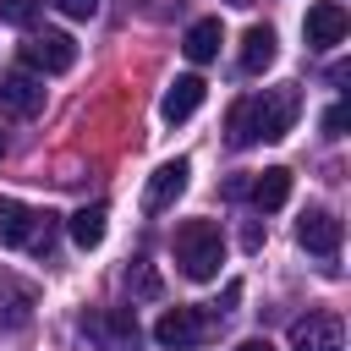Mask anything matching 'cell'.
<instances>
[{
  "instance_id": "13",
  "label": "cell",
  "mask_w": 351,
  "mask_h": 351,
  "mask_svg": "<svg viewBox=\"0 0 351 351\" xmlns=\"http://www.w3.org/2000/svg\"><path fill=\"white\" fill-rule=\"evenodd\" d=\"M203 93H208V82H203L197 71H186V77H176V82L165 88V99H159V115H165L170 126H181V121H192V115H197Z\"/></svg>"
},
{
  "instance_id": "22",
  "label": "cell",
  "mask_w": 351,
  "mask_h": 351,
  "mask_svg": "<svg viewBox=\"0 0 351 351\" xmlns=\"http://www.w3.org/2000/svg\"><path fill=\"white\" fill-rule=\"evenodd\" d=\"M247 186H252L247 176H230V181H225V197H247Z\"/></svg>"
},
{
  "instance_id": "6",
  "label": "cell",
  "mask_w": 351,
  "mask_h": 351,
  "mask_svg": "<svg viewBox=\"0 0 351 351\" xmlns=\"http://www.w3.org/2000/svg\"><path fill=\"white\" fill-rule=\"evenodd\" d=\"M208 329H214V313H203V307H165L159 324H154V340L165 351H192Z\"/></svg>"
},
{
  "instance_id": "7",
  "label": "cell",
  "mask_w": 351,
  "mask_h": 351,
  "mask_svg": "<svg viewBox=\"0 0 351 351\" xmlns=\"http://www.w3.org/2000/svg\"><path fill=\"white\" fill-rule=\"evenodd\" d=\"M340 219L329 214V208H307L302 219H296V241H302V252H313V258H324L329 269H335V258H340Z\"/></svg>"
},
{
  "instance_id": "24",
  "label": "cell",
  "mask_w": 351,
  "mask_h": 351,
  "mask_svg": "<svg viewBox=\"0 0 351 351\" xmlns=\"http://www.w3.org/2000/svg\"><path fill=\"white\" fill-rule=\"evenodd\" d=\"M230 5H252V0H230Z\"/></svg>"
},
{
  "instance_id": "4",
  "label": "cell",
  "mask_w": 351,
  "mask_h": 351,
  "mask_svg": "<svg viewBox=\"0 0 351 351\" xmlns=\"http://www.w3.org/2000/svg\"><path fill=\"white\" fill-rule=\"evenodd\" d=\"M82 335L93 340V351H137L143 329L132 318V307H93L82 313Z\"/></svg>"
},
{
  "instance_id": "21",
  "label": "cell",
  "mask_w": 351,
  "mask_h": 351,
  "mask_svg": "<svg viewBox=\"0 0 351 351\" xmlns=\"http://www.w3.org/2000/svg\"><path fill=\"white\" fill-rule=\"evenodd\" d=\"M55 11H60V16H77V22H88V16L99 11V0H55Z\"/></svg>"
},
{
  "instance_id": "19",
  "label": "cell",
  "mask_w": 351,
  "mask_h": 351,
  "mask_svg": "<svg viewBox=\"0 0 351 351\" xmlns=\"http://www.w3.org/2000/svg\"><path fill=\"white\" fill-rule=\"evenodd\" d=\"M33 16H38V0H0V22H11V27H33Z\"/></svg>"
},
{
  "instance_id": "16",
  "label": "cell",
  "mask_w": 351,
  "mask_h": 351,
  "mask_svg": "<svg viewBox=\"0 0 351 351\" xmlns=\"http://www.w3.org/2000/svg\"><path fill=\"white\" fill-rule=\"evenodd\" d=\"M274 27L269 22H252L247 33H241V71H263L269 60H274Z\"/></svg>"
},
{
  "instance_id": "3",
  "label": "cell",
  "mask_w": 351,
  "mask_h": 351,
  "mask_svg": "<svg viewBox=\"0 0 351 351\" xmlns=\"http://www.w3.org/2000/svg\"><path fill=\"white\" fill-rule=\"evenodd\" d=\"M176 263L186 280H214L219 263H225V236L214 219H186L176 230Z\"/></svg>"
},
{
  "instance_id": "9",
  "label": "cell",
  "mask_w": 351,
  "mask_h": 351,
  "mask_svg": "<svg viewBox=\"0 0 351 351\" xmlns=\"http://www.w3.org/2000/svg\"><path fill=\"white\" fill-rule=\"evenodd\" d=\"M186 176H192L186 159H165V165L148 176V186H143V214H165V208H176V197L186 192Z\"/></svg>"
},
{
  "instance_id": "25",
  "label": "cell",
  "mask_w": 351,
  "mask_h": 351,
  "mask_svg": "<svg viewBox=\"0 0 351 351\" xmlns=\"http://www.w3.org/2000/svg\"><path fill=\"white\" fill-rule=\"evenodd\" d=\"M0 154H5V132H0Z\"/></svg>"
},
{
  "instance_id": "23",
  "label": "cell",
  "mask_w": 351,
  "mask_h": 351,
  "mask_svg": "<svg viewBox=\"0 0 351 351\" xmlns=\"http://www.w3.org/2000/svg\"><path fill=\"white\" fill-rule=\"evenodd\" d=\"M236 351H280V346H274V340H263V335H258V340H241V346H236Z\"/></svg>"
},
{
  "instance_id": "5",
  "label": "cell",
  "mask_w": 351,
  "mask_h": 351,
  "mask_svg": "<svg viewBox=\"0 0 351 351\" xmlns=\"http://www.w3.org/2000/svg\"><path fill=\"white\" fill-rule=\"evenodd\" d=\"M22 60H27V71H38V77H60V71L77 66V38L44 27V33H33V38L22 44Z\"/></svg>"
},
{
  "instance_id": "2",
  "label": "cell",
  "mask_w": 351,
  "mask_h": 351,
  "mask_svg": "<svg viewBox=\"0 0 351 351\" xmlns=\"http://www.w3.org/2000/svg\"><path fill=\"white\" fill-rule=\"evenodd\" d=\"M55 230H60V214L49 208H27L16 197H0V241L16 247V252H49L55 247Z\"/></svg>"
},
{
  "instance_id": "8",
  "label": "cell",
  "mask_w": 351,
  "mask_h": 351,
  "mask_svg": "<svg viewBox=\"0 0 351 351\" xmlns=\"http://www.w3.org/2000/svg\"><path fill=\"white\" fill-rule=\"evenodd\" d=\"M291 351H346V324L335 313H307L291 324Z\"/></svg>"
},
{
  "instance_id": "17",
  "label": "cell",
  "mask_w": 351,
  "mask_h": 351,
  "mask_svg": "<svg viewBox=\"0 0 351 351\" xmlns=\"http://www.w3.org/2000/svg\"><path fill=\"white\" fill-rule=\"evenodd\" d=\"M104 219H110V214H104V203L77 208V214L66 219V225H71V241H77L82 252H88V247H99V241H104Z\"/></svg>"
},
{
  "instance_id": "11",
  "label": "cell",
  "mask_w": 351,
  "mask_h": 351,
  "mask_svg": "<svg viewBox=\"0 0 351 351\" xmlns=\"http://www.w3.org/2000/svg\"><path fill=\"white\" fill-rule=\"evenodd\" d=\"M346 27H351V16H346V5H340V0H318V5H307L302 33H307V44H313V49H335V44L346 38Z\"/></svg>"
},
{
  "instance_id": "18",
  "label": "cell",
  "mask_w": 351,
  "mask_h": 351,
  "mask_svg": "<svg viewBox=\"0 0 351 351\" xmlns=\"http://www.w3.org/2000/svg\"><path fill=\"white\" fill-rule=\"evenodd\" d=\"M126 291H132V296H143V302H159V296H165V285H159V274H154V269H148L143 258H137V263L126 269Z\"/></svg>"
},
{
  "instance_id": "12",
  "label": "cell",
  "mask_w": 351,
  "mask_h": 351,
  "mask_svg": "<svg viewBox=\"0 0 351 351\" xmlns=\"http://www.w3.org/2000/svg\"><path fill=\"white\" fill-rule=\"evenodd\" d=\"M0 104H5L11 115H38V110H44V77L27 71V66L5 71V77H0Z\"/></svg>"
},
{
  "instance_id": "1",
  "label": "cell",
  "mask_w": 351,
  "mask_h": 351,
  "mask_svg": "<svg viewBox=\"0 0 351 351\" xmlns=\"http://www.w3.org/2000/svg\"><path fill=\"white\" fill-rule=\"evenodd\" d=\"M302 115V88L285 82V88H263L252 99H236L230 115H225V137L230 148H252V143H280Z\"/></svg>"
},
{
  "instance_id": "15",
  "label": "cell",
  "mask_w": 351,
  "mask_h": 351,
  "mask_svg": "<svg viewBox=\"0 0 351 351\" xmlns=\"http://www.w3.org/2000/svg\"><path fill=\"white\" fill-rule=\"evenodd\" d=\"M219 44H225V27H219V16H203V22H192V27H186V38H181V49H186V60H192V66L214 60V55H219Z\"/></svg>"
},
{
  "instance_id": "14",
  "label": "cell",
  "mask_w": 351,
  "mask_h": 351,
  "mask_svg": "<svg viewBox=\"0 0 351 351\" xmlns=\"http://www.w3.org/2000/svg\"><path fill=\"white\" fill-rule=\"evenodd\" d=\"M247 197L263 208V214H274V208H285V197H291V170L285 165H269L263 176H252V186H247Z\"/></svg>"
},
{
  "instance_id": "20",
  "label": "cell",
  "mask_w": 351,
  "mask_h": 351,
  "mask_svg": "<svg viewBox=\"0 0 351 351\" xmlns=\"http://www.w3.org/2000/svg\"><path fill=\"white\" fill-rule=\"evenodd\" d=\"M346 126H351V104L340 99V104L324 110V137H346Z\"/></svg>"
},
{
  "instance_id": "10",
  "label": "cell",
  "mask_w": 351,
  "mask_h": 351,
  "mask_svg": "<svg viewBox=\"0 0 351 351\" xmlns=\"http://www.w3.org/2000/svg\"><path fill=\"white\" fill-rule=\"evenodd\" d=\"M33 307H38L33 280H22V274H0V335L27 329V324H33Z\"/></svg>"
}]
</instances>
